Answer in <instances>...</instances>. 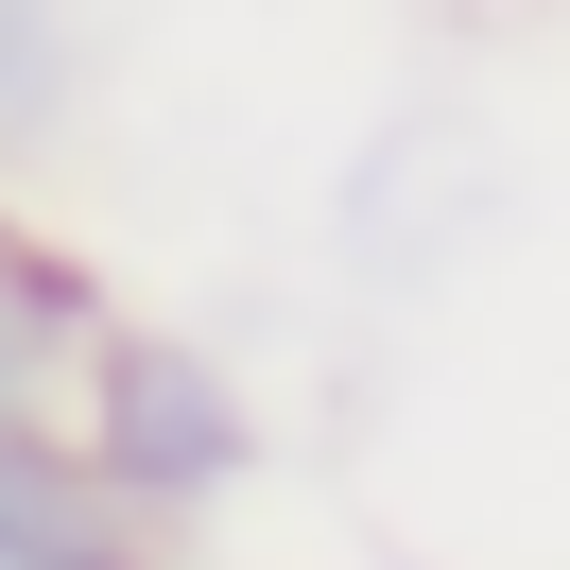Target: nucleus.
<instances>
[{
    "label": "nucleus",
    "instance_id": "nucleus-3",
    "mask_svg": "<svg viewBox=\"0 0 570 570\" xmlns=\"http://www.w3.org/2000/svg\"><path fill=\"white\" fill-rule=\"evenodd\" d=\"M52 535H105V484L70 466L52 415H0V553H52ZM139 535V519H121Z\"/></svg>",
    "mask_w": 570,
    "mask_h": 570
},
{
    "label": "nucleus",
    "instance_id": "nucleus-4",
    "mask_svg": "<svg viewBox=\"0 0 570 570\" xmlns=\"http://www.w3.org/2000/svg\"><path fill=\"white\" fill-rule=\"evenodd\" d=\"M87 87V18L70 0H0V156H36Z\"/></svg>",
    "mask_w": 570,
    "mask_h": 570
},
{
    "label": "nucleus",
    "instance_id": "nucleus-2",
    "mask_svg": "<svg viewBox=\"0 0 570 570\" xmlns=\"http://www.w3.org/2000/svg\"><path fill=\"white\" fill-rule=\"evenodd\" d=\"M87 328H105V277L0 208V415H52L70 363H87Z\"/></svg>",
    "mask_w": 570,
    "mask_h": 570
},
{
    "label": "nucleus",
    "instance_id": "nucleus-1",
    "mask_svg": "<svg viewBox=\"0 0 570 570\" xmlns=\"http://www.w3.org/2000/svg\"><path fill=\"white\" fill-rule=\"evenodd\" d=\"M52 432H70V466L105 484V519H139V535H174V519H208V501H243L259 484V397H243V363H208L190 328H87V363H70V397H52Z\"/></svg>",
    "mask_w": 570,
    "mask_h": 570
},
{
    "label": "nucleus",
    "instance_id": "nucleus-5",
    "mask_svg": "<svg viewBox=\"0 0 570 570\" xmlns=\"http://www.w3.org/2000/svg\"><path fill=\"white\" fill-rule=\"evenodd\" d=\"M0 570H156V553H139V535L105 519V535H52V553H0Z\"/></svg>",
    "mask_w": 570,
    "mask_h": 570
}]
</instances>
